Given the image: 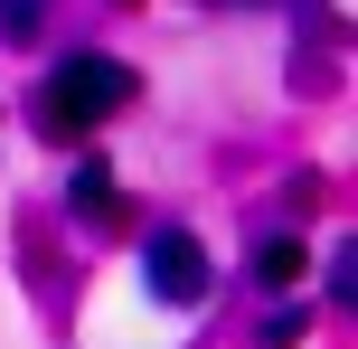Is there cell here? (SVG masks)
Listing matches in <instances>:
<instances>
[{"mask_svg":"<svg viewBox=\"0 0 358 349\" xmlns=\"http://www.w3.org/2000/svg\"><path fill=\"white\" fill-rule=\"evenodd\" d=\"M123 104H132V66L123 57H57L48 85H38V123H48L57 142H66V132H94Z\"/></svg>","mask_w":358,"mask_h":349,"instance_id":"obj_1","label":"cell"},{"mask_svg":"<svg viewBox=\"0 0 358 349\" xmlns=\"http://www.w3.org/2000/svg\"><path fill=\"white\" fill-rule=\"evenodd\" d=\"M142 274H151V293H161V302H198V293H208V255H198L189 227H161V236H151Z\"/></svg>","mask_w":358,"mask_h":349,"instance_id":"obj_2","label":"cell"},{"mask_svg":"<svg viewBox=\"0 0 358 349\" xmlns=\"http://www.w3.org/2000/svg\"><path fill=\"white\" fill-rule=\"evenodd\" d=\"M302 236H264V245H255V274H264V283H302Z\"/></svg>","mask_w":358,"mask_h":349,"instance_id":"obj_3","label":"cell"},{"mask_svg":"<svg viewBox=\"0 0 358 349\" xmlns=\"http://www.w3.org/2000/svg\"><path fill=\"white\" fill-rule=\"evenodd\" d=\"M76 199H85V218H104V208H113V180H104V170H76Z\"/></svg>","mask_w":358,"mask_h":349,"instance_id":"obj_4","label":"cell"}]
</instances>
